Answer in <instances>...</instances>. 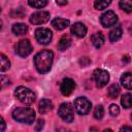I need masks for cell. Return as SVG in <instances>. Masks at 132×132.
Listing matches in <instances>:
<instances>
[{"instance_id": "8fae6325", "label": "cell", "mask_w": 132, "mask_h": 132, "mask_svg": "<svg viewBox=\"0 0 132 132\" xmlns=\"http://www.w3.org/2000/svg\"><path fill=\"white\" fill-rule=\"evenodd\" d=\"M75 89V82L72 78H69V77H66L62 80L61 82V86H60V91L62 93V95L64 96H69L73 90Z\"/></svg>"}, {"instance_id": "7a4b0ae2", "label": "cell", "mask_w": 132, "mask_h": 132, "mask_svg": "<svg viewBox=\"0 0 132 132\" xmlns=\"http://www.w3.org/2000/svg\"><path fill=\"white\" fill-rule=\"evenodd\" d=\"M12 118L20 123L32 124L35 120V111L31 107H16L12 110Z\"/></svg>"}, {"instance_id": "5bb4252c", "label": "cell", "mask_w": 132, "mask_h": 132, "mask_svg": "<svg viewBox=\"0 0 132 132\" xmlns=\"http://www.w3.org/2000/svg\"><path fill=\"white\" fill-rule=\"evenodd\" d=\"M91 41H92L93 45H94L96 48H100V47L104 44L105 38H104V35H103L101 32H96V33H94V34L91 36Z\"/></svg>"}, {"instance_id": "4dcf8cb0", "label": "cell", "mask_w": 132, "mask_h": 132, "mask_svg": "<svg viewBox=\"0 0 132 132\" xmlns=\"http://www.w3.org/2000/svg\"><path fill=\"white\" fill-rule=\"evenodd\" d=\"M1 132H3L4 130H5V122H4V119L3 118H1Z\"/></svg>"}, {"instance_id": "f546056e", "label": "cell", "mask_w": 132, "mask_h": 132, "mask_svg": "<svg viewBox=\"0 0 132 132\" xmlns=\"http://www.w3.org/2000/svg\"><path fill=\"white\" fill-rule=\"evenodd\" d=\"M56 3H57L58 5L63 6V5H66V4H67V1H66V0H56Z\"/></svg>"}, {"instance_id": "4316f807", "label": "cell", "mask_w": 132, "mask_h": 132, "mask_svg": "<svg viewBox=\"0 0 132 132\" xmlns=\"http://www.w3.org/2000/svg\"><path fill=\"white\" fill-rule=\"evenodd\" d=\"M25 13H26V11L22 7H20V8H16V9L11 10L10 15H11V18H23L25 15Z\"/></svg>"}, {"instance_id": "277c9868", "label": "cell", "mask_w": 132, "mask_h": 132, "mask_svg": "<svg viewBox=\"0 0 132 132\" xmlns=\"http://www.w3.org/2000/svg\"><path fill=\"white\" fill-rule=\"evenodd\" d=\"M58 114L66 123H71L74 120L73 107L70 103H62L58 108Z\"/></svg>"}, {"instance_id": "d4e9b609", "label": "cell", "mask_w": 132, "mask_h": 132, "mask_svg": "<svg viewBox=\"0 0 132 132\" xmlns=\"http://www.w3.org/2000/svg\"><path fill=\"white\" fill-rule=\"evenodd\" d=\"M9 67H10V62H9V60L6 58V56H5L4 54H1V66H0L1 71L3 72V71H5V70L9 69Z\"/></svg>"}, {"instance_id": "2e32d148", "label": "cell", "mask_w": 132, "mask_h": 132, "mask_svg": "<svg viewBox=\"0 0 132 132\" xmlns=\"http://www.w3.org/2000/svg\"><path fill=\"white\" fill-rule=\"evenodd\" d=\"M11 31L13 32L14 35H16V36H21V35H24V34L27 33V31H28V27H27L26 24H23V23H16V24H13V25H12Z\"/></svg>"}, {"instance_id": "8992f818", "label": "cell", "mask_w": 132, "mask_h": 132, "mask_svg": "<svg viewBox=\"0 0 132 132\" xmlns=\"http://www.w3.org/2000/svg\"><path fill=\"white\" fill-rule=\"evenodd\" d=\"M92 107L91 102L86 97H77L74 100V108L79 114H87Z\"/></svg>"}, {"instance_id": "9c48e42d", "label": "cell", "mask_w": 132, "mask_h": 132, "mask_svg": "<svg viewBox=\"0 0 132 132\" xmlns=\"http://www.w3.org/2000/svg\"><path fill=\"white\" fill-rule=\"evenodd\" d=\"M100 23L104 28L111 27L118 23V15L112 10H107L100 16Z\"/></svg>"}, {"instance_id": "7402d4cb", "label": "cell", "mask_w": 132, "mask_h": 132, "mask_svg": "<svg viewBox=\"0 0 132 132\" xmlns=\"http://www.w3.org/2000/svg\"><path fill=\"white\" fill-rule=\"evenodd\" d=\"M119 5L125 12H132V0H120Z\"/></svg>"}, {"instance_id": "6da1fadb", "label": "cell", "mask_w": 132, "mask_h": 132, "mask_svg": "<svg viewBox=\"0 0 132 132\" xmlns=\"http://www.w3.org/2000/svg\"><path fill=\"white\" fill-rule=\"evenodd\" d=\"M54 61V54L50 50H42L34 57V65L36 70L43 74L51 70Z\"/></svg>"}, {"instance_id": "ac0fdd59", "label": "cell", "mask_w": 132, "mask_h": 132, "mask_svg": "<svg viewBox=\"0 0 132 132\" xmlns=\"http://www.w3.org/2000/svg\"><path fill=\"white\" fill-rule=\"evenodd\" d=\"M122 34H123L122 27H121V26H116V27L109 32V40H110L111 42H116V41H118V40L122 37Z\"/></svg>"}, {"instance_id": "d6986e66", "label": "cell", "mask_w": 132, "mask_h": 132, "mask_svg": "<svg viewBox=\"0 0 132 132\" xmlns=\"http://www.w3.org/2000/svg\"><path fill=\"white\" fill-rule=\"evenodd\" d=\"M70 44H71V38L68 35H63L58 42V50L65 51L70 46Z\"/></svg>"}, {"instance_id": "5b68a950", "label": "cell", "mask_w": 132, "mask_h": 132, "mask_svg": "<svg viewBox=\"0 0 132 132\" xmlns=\"http://www.w3.org/2000/svg\"><path fill=\"white\" fill-rule=\"evenodd\" d=\"M93 79L96 84V86L98 88H102L104 86L107 85L108 80H109V74L106 70L101 69V68H97L94 70L93 72Z\"/></svg>"}, {"instance_id": "9a60e30c", "label": "cell", "mask_w": 132, "mask_h": 132, "mask_svg": "<svg viewBox=\"0 0 132 132\" xmlns=\"http://www.w3.org/2000/svg\"><path fill=\"white\" fill-rule=\"evenodd\" d=\"M53 107H54V104L50 99L44 98L39 102V112L41 114H44V113L48 112L50 110L53 109Z\"/></svg>"}, {"instance_id": "44dd1931", "label": "cell", "mask_w": 132, "mask_h": 132, "mask_svg": "<svg viewBox=\"0 0 132 132\" xmlns=\"http://www.w3.org/2000/svg\"><path fill=\"white\" fill-rule=\"evenodd\" d=\"M111 3V0H94V7L98 10L105 9Z\"/></svg>"}, {"instance_id": "603a6c76", "label": "cell", "mask_w": 132, "mask_h": 132, "mask_svg": "<svg viewBox=\"0 0 132 132\" xmlns=\"http://www.w3.org/2000/svg\"><path fill=\"white\" fill-rule=\"evenodd\" d=\"M121 104L125 108H130L132 107V95L131 94H125L121 98Z\"/></svg>"}, {"instance_id": "484cf974", "label": "cell", "mask_w": 132, "mask_h": 132, "mask_svg": "<svg viewBox=\"0 0 132 132\" xmlns=\"http://www.w3.org/2000/svg\"><path fill=\"white\" fill-rule=\"evenodd\" d=\"M94 118L97 119V120H101L104 116V108L102 105H97L95 108H94Z\"/></svg>"}, {"instance_id": "7c38bea8", "label": "cell", "mask_w": 132, "mask_h": 132, "mask_svg": "<svg viewBox=\"0 0 132 132\" xmlns=\"http://www.w3.org/2000/svg\"><path fill=\"white\" fill-rule=\"evenodd\" d=\"M71 33L79 38L85 37L87 34V27L80 23V22H76L71 26Z\"/></svg>"}, {"instance_id": "3957f363", "label": "cell", "mask_w": 132, "mask_h": 132, "mask_svg": "<svg viewBox=\"0 0 132 132\" xmlns=\"http://www.w3.org/2000/svg\"><path fill=\"white\" fill-rule=\"evenodd\" d=\"M14 96L20 102L27 104V105H30L35 101L34 92L25 86H19L14 90Z\"/></svg>"}, {"instance_id": "d6a6232c", "label": "cell", "mask_w": 132, "mask_h": 132, "mask_svg": "<svg viewBox=\"0 0 132 132\" xmlns=\"http://www.w3.org/2000/svg\"><path fill=\"white\" fill-rule=\"evenodd\" d=\"M131 120H132V112H131Z\"/></svg>"}, {"instance_id": "52a82bcc", "label": "cell", "mask_w": 132, "mask_h": 132, "mask_svg": "<svg viewBox=\"0 0 132 132\" xmlns=\"http://www.w3.org/2000/svg\"><path fill=\"white\" fill-rule=\"evenodd\" d=\"M35 38L40 44H48L53 38V33L47 28H38L35 31Z\"/></svg>"}, {"instance_id": "30bf717a", "label": "cell", "mask_w": 132, "mask_h": 132, "mask_svg": "<svg viewBox=\"0 0 132 132\" xmlns=\"http://www.w3.org/2000/svg\"><path fill=\"white\" fill-rule=\"evenodd\" d=\"M48 20H50V12L44 11V10L36 11L32 13L30 16V22L33 25H41V24L46 23Z\"/></svg>"}, {"instance_id": "83f0119b", "label": "cell", "mask_w": 132, "mask_h": 132, "mask_svg": "<svg viewBox=\"0 0 132 132\" xmlns=\"http://www.w3.org/2000/svg\"><path fill=\"white\" fill-rule=\"evenodd\" d=\"M109 113L112 117H118L119 113H120V107L117 104H111L109 106Z\"/></svg>"}, {"instance_id": "f1b7e54d", "label": "cell", "mask_w": 132, "mask_h": 132, "mask_svg": "<svg viewBox=\"0 0 132 132\" xmlns=\"http://www.w3.org/2000/svg\"><path fill=\"white\" fill-rule=\"evenodd\" d=\"M43 126H44V121L40 119V120H38V122H37V126H36L35 129H36L37 131H39V130H41V129L43 128Z\"/></svg>"}, {"instance_id": "e0dca14e", "label": "cell", "mask_w": 132, "mask_h": 132, "mask_svg": "<svg viewBox=\"0 0 132 132\" xmlns=\"http://www.w3.org/2000/svg\"><path fill=\"white\" fill-rule=\"evenodd\" d=\"M121 85L127 90H132V72H126L121 76Z\"/></svg>"}, {"instance_id": "ffe728a7", "label": "cell", "mask_w": 132, "mask_h": 132, "mask_svg": "<svg viewBox=\"0 0 132 132\" xmlns=\"http://www.w3.org/2000/svg\"><path fill=\"white\" fill-rule=\"evenodd\" d=\"M120 94V87L118 85H111L107 90V95L111 99H116Z\"/></svg>"}, {"instance_id": "ba28073f", "label": "cell", "mask_w": 132, "mask_h": 132, "mask_svg": "<svg viewBox=\"0 0 132 132\" xmlns=\"http://www.w3.org/2000/svg\"><path fill=\"white\" fill-rule=\"evenodd\" d=\"M31 52H32V45L28 39L20 40L15 45V53L18 56H20L22 58L29 56L31 54Z\"/></svg>"}, {"instance_id": "4fadbf2b", "label": "cell", "mask_w": 132, "mask_h": 132, "mask_svg": "<svg viewBox=\"0 0 132 132\" xmlns=\"http://www.w3.org/2000/svg\"><path fill=\"white\" fill-rule=\"evenodd\" d=\"M70 24L69 20L63 19V18H56L52 21V26L57 30H63L66 27H68Z\"/></svg>"}, {"instance_id": "1f68e13d", "label": "cell", "mask_w": 132, "mask_h": 132, "mask_svg": "<svg viewBox=\"0 0 132 132\" xmlns=\"http://www.w3.org/2000/svg\"><path fill=\"white\" fill-rule=\"evenodd\" d=\"M121 131H132V127H128V126L122 127L121 128Z\"/></svg>"}, {"instance_id": "cb8c5ba5", "label": "cell", "mask_w": 132, "mask_h": 132, "mask_svg": "<svg viewBox=\"0 0 132 132\" xmlns=\"http://www.w3.org/2000/svg\"><path fill=\"white\" fill-rule=\"evenodd\" d=\"M28 4L33 8H42L47 4V0H28Z\"/></svg>"}]
</instances>
